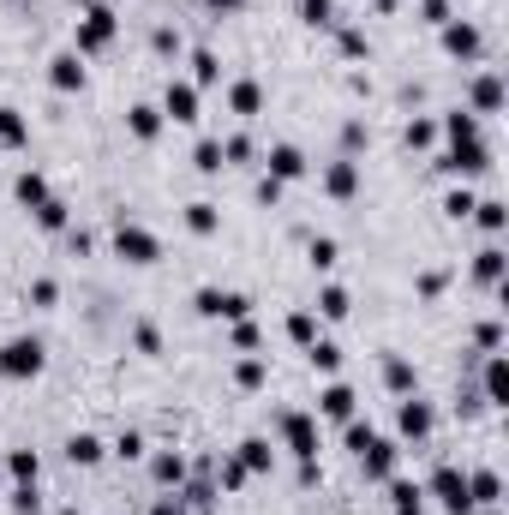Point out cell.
Returning <instances> with one entry per match:
<instances>
[{"instance_id": "c3c4849f", "label": "cell", "mask_w": 509, "mask_h": 515, "mask_svg": "<svg viewBox=\"0 0 509 515\" xmlns=\"http://www.w3.org/2000/svg\"><path fill=\"white\" fill-rule=\"evenodd\" d=\"M336 48H342V60H366V30H354V24H348V30L336 36Z\"/></svg>"}, {"instance_id": "7dc6e473", "label": "cell", "mask_w": 509, "mask_h": 515, "mask_svg": "<svg viewBox=\"0 0 509 515\" xmlns=\"http://www.w3.org/2000/svg\"><path fill=\"white\" fill-rule=\"evenodd\" d=\"M246 480H252V474H246V468H240V462H234V456H228V462H222V468H216V492H240V486H246Z\"/></svg>"}, {"instance_id": "4dcf8cb0", "label": "cell", "mask_w": 509, "mask_h": 515, "mask_svg": "<svg viewBox=\"0 0 509 515\" xmlns=\"http://www.w3.org/2000/svg\"><path fill=\"white\" fill-rule=\"evenodd\" d=\"M12 198H18L24 210H36V204L48 198V174H36V168H24V174L12 180Z\"/></svg>"}, {"instance_id": "e0dca14e", "label": "cell", "mask_w": 509, "mask_h": 515, "mask_svg": "<svg viewBox=\"0 0 509 515\" xmlns=\"http://www.w3.org/2000/svg\"><path fill=\"white\" fill-rule=\"evenodd\" d=\"M228 114L258 120V114H264V84H258V78H234V84H228Z\"/></svg>"}, {"instance_id": "f546056e", "label": "cell", "mask_w": 509, "mask_h": 515, "mask_svg": "<svg viewBox=\"0 0 509 515\" xmlns=\"http://www.w3.org/2000/svg\"><path fill=\"white\" fill-rule=\"evenodd\" d=\"M24 144H30V120L0 102V150H24Z\"/></svg>"}, {"instance_id": "5bb4252c", "label": "cell", "mask_w": 509, "mask_h": 515, "mask_svg": "<svg viewBox=\"0 0 509 515\" xmlns=\"http://www.w3.org/2000/svg\"><path fill=\"white\" fill-rule=\"evenodd\" d=\"M84 78H90V72H84V54H72V48H60V54L48 60V84H54L60 96H72V90H84Z\"/></svg>"}, {"instance_id": "ab89813d", "label": "cell", "mask_w": 509, "mask_h": 515, "mask_svg": "<svg viewBox=\"0 0 509 515\" xmlns=\"http://www.w3.org/2000/svg\"><path fill=\"white\" fill-rule=\"evenodd\" d=\"M402 144H408V150H432V144H438V120H408Z\"/></svg>"}, {"instance_id": "e7e4bbea", "label": "cell", "mask_w": 509, "mask_h": 515, "mask_svg": "<svg viewBox=\"0 0 509 515\" xmlns=\"http://www.w3.org/2000/svg\"><path fill=\"white\" fill-rule=\"evenodd\" d=\"M378 6H384V12H396V6H402V0H378Z\"/></svg>"}, {"instance_id": "484cf974", "label": "cell", "mask_w": 509, "mask_h": 515, "mask_svg": "<svg viewBox=\"0 0 509 515\" xmlns=\"http://www.w3.org/2000/svg\"><path fill=\"white\" fill-rule=\"evenodd\" d=\"M102 456H108V444H102L96 432H72V438H66V462H72V468H96Z\"/></svg>"}, {"instance_id": "8992f818", "label": "cell", "mask_w": 509, "mask_h": 515, "mask_svg": "<svg viewBox=\"0 0 509 515\" xmlns=\"http://www.w3.org/2000/svg\"><path fill=\"white\" fill-rule=\"evenodd\" d=\"M114 258H126V264L150 270V264L162 258V240H156L144 222H120V228H114Z\"/></svg>"}, {"instance_id": "680465c9", "label": "cell", "mask_w": 509, "mask_h": 515, "mask_svg": "<svg viewBox=\"0 0 509 515\" xmlns=\"http://www.w3.org/2000/svg\"><path fill=\"white\" fill-rule=\"evenodd\" d=\"M420 294L438 300V294H444V270H426V276H420Z\"/></svg>"}, {"instance_id": "003e7915", "label": "cell", "mask_w": 509, "mask_h": 515, "mask_svg": "<svg viewBox=\"0 0 509 515\" xmlns=\"http://www.w3.org/2000/svg\"><path fill=\"white\" fill-rule=\"evenodd\" d=\"M0 498H6V480H0Z\"/></svg>"}, {"instance_id": "f1b7e54d", "label": "cell", "mask_w": 509, "mask_h": 515, "mask_svg": "<svg viewBox=\"0 0 509 515\" xmlns=\"http://www.w3.org/2000/svg\"><path fill=\"white\" fill-rule=\"evenodd\" d=\"M348 312H354V300H348V288H342V282H324V288H318V318H330V324H342Z\"/></svg>"}, {"instance_id": "2e32d148", "label": "cell", "mask_w": 509, "mask_h": 515, "mask_svg": "<svg viewBox=\"0 0 509 515\" xmlns=\"http://www.w3.org/2000/svg\"><path fill=\"white\" fill-rule=\"evenodd\" d=\"M324 192H330L336 204L360 198V162H354V156H336V162L324 168Z\"/></svg>"}, {"instance_id": "4316f807", "label": "cell", "mask_w": 509, "mask_h": 515, "mask_svg": "<svg viewBox=\"0 0 509 515\" xmlns=\"http://www.w3.org/2000/svg\"><path fill=\"white\" fill-rule=\"evenodd\" d=\"M234 462H240L246 474H270V468H276V450H270V438H240Z\"/></svg>"}, {"instance_id": "44dd1931", "label": "cell", "mask_w": 509, "mask_h": 515, "mask_svg": "<svg viewBox=\"0 0 509 515\" xmlns=\"http://www.w3.org/2000/svg\"><path fill=\"white\" fill-rule=\"evenodd\" d=\"M468 498H474V510H498V504H504L498 468H474V474H468Z\"/></svg>"}, {"instance_id": "6f0895ef", "label": "cell", "mask_w": 509, "mask_h": 515, "mask_svg": "<svg viewBox=\"0 0 509 515\" xmlns=\"http://www.w3.org/2000/svg\"><path fill=\"white\" fill-rule=\"evenodd\" d=\"M360 144H366V120H348V126H342V150H348V156H354V150H360Z\"/></svg>"}, {"instance_id": "e575fe53", "label": "cell", "mask_w": 509, "mask_h": 515, "mask_svg": "<svg viewBox=\"0 0 509 515\" xmlns=\"http://www.w3.org/2000/svg\"><path fill=\"white\" fill-rule=\"evenodd\" d=\"M192 84H198V90H210V84H222V60H216L210 48H192Z\"/></svg>"}, {"instance_id": "cb8c5ba5", "label": "cell", "mask_w": 509, "mask_h": 515, "mask_svg": "<svg viewBox=\"0 0 509 515\" xmlns=\"http://www.w3.org/2000/svg\"><path fill=\"white\" fill-rule=\"evenodd\" d=\"M30 216H36V228H42V234H66V228H72V204H66V198H54V192H48Z\"/></svg>"}, {"instance_id": "816d5d0a", "label": "cell", "mask_w": 509, "mask_h": 515, "mask_svg": "<svg viewBox=\"0 0 509 515\" xmlns=\"http://www.w3.org/2000/svg\"><path fill=\"white\" fill-rule=\"evenodd\" d=\"M372 438H378V426H372V420H360V414H354V420H348V450H354V456H360V450H366V444H372Z\"/></svg>"}, {"instance_id": "d6986e66", "label": "cell", "mask_w": 509, "mask_h": 515, "mask_svg": "<svg viewBox=\"0 0 509 515\" xmlns=\"http://www.w3.org/2000/svg\"><path fill=\"white\" fill-rule=\"evenodd\" d=\"M186 474H192V468H186V456H180V450H156V456H150V480H156L162 492H180V486H186Z\"/></svg>"}, {"instance_id": "d590c367", "label": "cell", "mask_w": 509, "mask_h": 515, "mask_svg": "<svg viewBox=\"0 0 509 515\" xmlns=\"http://www.w3.org/2000/svg\"><path fill=\"white\" fill-rule=\"evenodd\" d=\"M282 330H288V342H294V348H312V342H318V312H288V324H282Z\"/></svg>"}, {"instance_id": "f6af8a7d", "label": "cell", "mask_w": 509, "mask_h": 515, "mask_svg": "<svg viewBox=\"0 0 509 515\" xmlns=\"http://www.w3.org/2000/svg\"><path fill=\"white\" fill-rule=\"evenodd\" d=\"M150 48H156L162 60H174V54H180L186 42H180V30H174V24H156V36H150Z\"/></svg>"}, {"instance_id": "1f68e13d", "label": "cell", "mask_w": 509, "mask_h": 515, "mask_svg": "<svg viewBox=\"0 0 509 515\" xmlns=\"http://www.w3.org/2000/svg\"><path fill=\"white\" fill-rule=\"evenodd\" d=\"M6 474H12V486H36L42 480V456L36 450H12L6 456Z\"/></svg>"}, {"instance_id": "9c48e42d", "label": "cell", "mask_w": 509, "mask_h": 515, "mask_svg": "<svg viewBox=\"0 0 509 515\" xmlns=\"http://www.w3.org/2000/svg\"><path fill=\"white\" fill-rule=\"evenodd\" d=\"M282 444H288L294 462H312V456H318V414L288 408V414H282Z\"/></svg>"}, {"instance_id": "94428289", "label": "cell", "mask_w": 509, "mask_h": 515, "mask_svg": "<svg viewBox=\"0 0 509 515\" xmlns=\"http://www.w3.org/2000/svg\"><path fill=\"white\" fill-rule=\"evenodd\" d=\"M276 198H282V186H276V180L264 174V180H258V204H276Z\"/></svg>"}, {"instance_id": "4fadbf2b", "label": "cell", "mask_w": 509, "mask_h": 515, "mask_svg": "<svg viewBox=\"0 0 509 515\" xmlns=\"http://www.w3.org/2000/svg\"><path fill=\"white\" fill-rule=\"evenodd\" d=\"M318 414H324V420H342V426H348V420L360 414V396H354V384L330 378V384L318 390Z\"/></svg>"}, {"instance_id": "7c38bea8", "label": "cell", "mask_w": 509, "mask_h": 515, "mask_svg": "<svg viewBox=\"0 0 509 515\" xmlns=\"http://www.w3.org/2000/svg\"><path fill=\"white\" fill-rule=\"evenodd\" d=\"M396 462H402V444H396V438H372V444L360 450V474H366L372 486H384V480L396 474Z\"/></svg>"}, {"instance_id": "8d00e7d4", "label": "cell", "mask_w": 509, "mask_h": 515, "mask_svg": "<svg viewBox=\"0 0 509 515\" xmlns=\"http://www.w3.org/2000/svg\"><path fill=\"white\" fill-rule=\"evenodd\" d=\"M264 378H270V366H264L258 354H246V360L234 366V390H246V396H252V390H264Z\"/></svg>"}, {"instance_id": "7402d4cb", "label": "cell", "mask_w": 509, "mask_h": 515, "mask_svg": "<svg viewBox=\"0 0 509 515\" xmlns=\"http://www.w3.org/2000/svg\"><path fill=\"white\" fill-rule=\"evenodd\" d=\"M186 234H198V240L222 234V204H210V198H192V204H186Z\"/></svg>"}, {"instance_id": "681fc988", "label": "cell", "mask_w": 509, "mask_h": 515, "mask_svg": "<svg viewBox=\"0 0 509 515\" xmlns=\"http://www.w3.org/2000/svg\"><path fill=\"white\" fill-rule=\"evenodd\" d=\"M54 300H60V282H54V276H36V282H30V306H42V312H48Z\"/></svg>"}, {"instance_id": "db71d44e", "label": "cell", "mask_w": 509, "mask_h": 515, "mask_svg": "<svg viewBox=\"0 0 509 515\" xmlns=\"http://www.w3.org/2000/svg\"><path fill=\"white\" fill-rule=\"evenodd\" d=\"M114 456H120V462H138V456H144V438H138V432H120V438H114Z\"/></svg>"}, {"instance_id": "277c9868", "label": "cell", "mask_w": 509, "mask_h": 515, "mask_svg": "<svg viewBox=\"0 0 509 515\" xmlns=\"http://www.w3.org/2000/svg\"><path fill=\"white\" fill-rule=\"evenodd\" d=\"M192 312L210 318V324H240V318H252V300L234 294V288H198L192 294Z\"/></svg>"}, {"instance_id": "b9f144b4", "label": "cell", "mask_w": 509, "mask_h": 515, "mask_svg": "<svg viewBox=\"0 0 509 515\" xmlns=\"http://www.w3.org/2000/svg\"><path fill=\"white\" fill-rule=\"evenodd\" d=\"M300 18H306L312 30H330V24H336V0H300Z\"/></svg>"}, {"instance_id": "ee69618b", "label": "cell", "mask_w": 509, "mask_h": 515, "mask_svg": "<svg viewBox=\"0 0 509 515\" xmlns=\"http://www.w3.org/2000/svg\"><path fill=\"white\" fill-rule=\"evenodd\" d=\"M474 348H480V354H498V348H504V324H498V318L474 324Z\"/></svg>"}, {"instance_id": "3957f363", "label": "cell", "mask_w": 509, "mask_h": 515, "mask_svg": "<svg viewBox=\"0 0 509 515\" xmlns=\"http://www.w3.org/2000/svg\"><path fill=\"white\" fill-rule=\"evenodd\" d=\"M426 498H438L444 515H474V498H468V474L456 468V462H444V468H432V480L420 486Z\"/></svg>"}, {"instance_id": "ba28073f", "label": "cell", "mask_w": 509, "mask_h": 515, "mask_svg": "<svg viewBox=\"0 0 509 515\" xmlns=\"http://www.w3.org/2000/svg\"><path fill=\"white\" fill-rule=\"evenodd\" d=\"M396 432H402V444H426V438L438 432V414H432V402H420V390L402 396V408H396Z\"/></svg>"}, {"instance_id": "03108f58", "label": "cell", "mask_w": 509, "mask_h": 515, "mask_svg": "<svg viewBox=\"0 0 509 515\" xmlns=\"http://www.w3.org/2000/svg\"><path fill=\"white\" fill-rule=\"evenodd\" d=\"M474 515H504V510H474Z\"/></svg>"}, {"instance_id": "9f6ffc18", "label": "cell", "mask_w": 509, "mask_h": 515, "mask_svg": "<svg viewBox=\"0 0 509 515\" xmlns=\"http://www.w3.org/2000/svg\"><path fill=\"white\" fill-rule=\"evenodd\" d=\"M420 18H426V24H450L456 12H450V0H420Z\"/></svg>"}, {"instance_id": "7a4b0ae2", "label": "cell", "mask_w": 509, "mask_h": 515, "mask_svg": "<svg viewBox=\"0 0 509 515\" xmlns=\"http://www.w3.org/2000/svg\"><path fill=\"white\" fill-rule=\"evenodd\" d=\"M42 366H48V348H42L36 336H12V342L0 348V378H12V384L42 378Z\"/></svg>"}, {"instance_id": "52a82bcc", "label": "cell", "mask_w": 509, "mask_h": 515, "mask_svg": "<svg viewBox=\"0 0 509 515\" xmlns=\"http://www.w3.org/2000/svg\"><path fill=\"white\" fill-rule=\"evenodd\" d=\"M438 168H444V174H456V180H474V174H486V168H492V144H486V138L450 144V150L438 156Z\"/></svg>"}, {"instance_id": "8fae6325", "label": "cell", "mask_w": 509, "mask_h": 515, "mask_svg": "<svg viewBox=\"0 0 509 515\" xmlns=\"http://www.w3.org/2000/svg\"><path fill=\"white\" fill-rule=\"evenodd\" d=\"M264 168H270V180H276V186H294V180H306V174H312V162H306V150H300V144H270Z\"/></svg>"}, {"instance_id": "be15d7a7", "label": "cell", "mask_w": 509, "mask_h": 515, "mask_svg": "<svg viewBox=\"0 0 509 515\" xmlns=\"http://www.w3.org/2000/svg\"><path fill=\"white\" fill-rule=\"evenodd\" d=\"M390 515H426L420 504H390Z\"/></svg>"}, {"instance_id": "f907efd6", "label": "cell", "mask_w": 509, "mask_h": 515, "mask_svg": "<svg viewBox=\"0 0 509 515\" xmlns=\"http://www.w3.org/2000/svg\"><path fill=\"white\" fill-rule=\"evenodd\" d=\"M132 348L138 354H162V330L156 324H132Z\"/></svg>"}, {"instance_id": "60d3db41", "label": "cell", "mask_w": 509, "mask_h": 515, "mask_svg": "<svg viewBox=\"0 0 509 515\" xmlns=\"http://www.w3.org/2000/svg\"><path fill=\"white\" fill-rule=\"evenodd\" d=\"M474 204H480V198H474L468 186H456V192H444V216H450V222H468V216H474Z\"/></svg>"}, {"instance_id": "5b68a950", "label": "cell", "mask_w": 509, "mask_h": 515, "mask_svg": "<svg viewBox=\"0 0 509 515\" xmlns=\"http://www.w3.org/2000/svg\"><path fill=\"white\" fill-rule=\"evenodd\" d=\"M156 108H162V120H174V126H198V120H204V114H198V108H204V90H198L192 78H168V90H162Z\"/></svg>"}, {"instance_id": "9a60e30c", "label": "cell", "mask_w": 509, "mask_h": 515, "mask_svg": "<svg viewBox=\"0 0 509 515\" xmlns=\"http://www.w3.org/2000/svg\"><path fill=\"white\" fill-rule=\"evenodd\" d=\"M468 114H504V78L498 72H480L474 84H468Z\"/></svg>"}, {"instance_id": "ffe728a7", "label": "cell", "mask_w": 509, "mask_h": 515, "mask_svg": "<svg viewBox=\"0 0 509 515\" xmlns=\"http://www.w3.org/2000/svg\"><path fill=\"white\" fill-rule=\"evenodd\" d=\"M480 396H486V408H504V402H509V360H504V354H486Z\"/></svg>"}, {"instance_id": "d4e9b609", "label": "cell", "mask_w": 509, "mask_h": 515, "mask_svg": "<svg viewBox=\"0 0 509 515\" xmlns=\"http://www.w3.org/2000/svg\"><path fill=\"white\" fill-rule=\"evenodd\" d=\"M384 390H390V396H414V390H420V372H414V360L390 354V360H384Z\"/></svg>"}, {"instance_id": "603a6c76", "label": "cell", "mask_w": 509, "mask_h": 515, "mask_svg": "<svg viewBox=\"0 0 509 515\" xmlns=\"http://www.w3.org/2000/svg\"><path fill=\"white\" fill-rule=\"evenodd\" d=\"M504 270H509L504 246H480V252H474V282H480V288H504Z\"/></svg>"}, {"instance_id": "836d02e7", "label": "cell", "mask_w": 509, "mask_h": 515, "mask_svg": "<svg viewBox=\"0 0 509 515\" xmlns=\"http://www.w3.org/2000/svg\"><path fill=\"white\" fill-rule=\"evenodd\" d=\"M468 222H480L486 234H504V228H509V210H504V198H480Z\"/></svg>"}, {"instance_id": "6da1fadb", "label": "cell", "mask_w": 509, "mask_h": 515, "mask_svg": "<svg viewBox=\"0 0 509 515\" xmlns=\"http://www.w3.org/2000/svg\"><path fill=\"white\" fill-rule=\"evenodd\" d=\"M114 36H120V12H114V6H102V0H90V6L78 12L72 54H102V48H114Z\"/></svg>"}, {"instance_id": "30bf717a", "label": "cell", "mask_w": 509, "mask_h": 515, "mask_svg": "<svg viewBox=\"0 0 509 515\" xmlns=\"http://www.w3.org/2000/svg\"><path fill=\"white\" fill-rule=\"evenodd\" d=\"M438 36H444L450 60H480V48H486V36H480L474 18H450V24H438Z\"/></svg>"}, {"instance_id": "bcb514c9", "label": "cell", "mask_w": 509, "mask_h": 515, "mask_svg": "<svg viewBox=\"0 0 509 515\" xmlns=\"http://www.w3.org/2000/svg\"><path fill=\"white\" fill-rule=\"evenodd\" d=\"M228 162H252V138H246V132H228V138H222V168H228Z\"/></svg>"}, {"instance_id": "6125c7cd", "label": "cell", "mask_w": 509, "mask_h": 515, "mask_svg": "<svg viewBox=\"0 0 509 515\" xmlns=\"http://www.w3.org/2000/svg\"><path fill=\"white\" fill-rule=\"evenodd\" d=\"M150 515H186V504H180V498H156V510Z\"/></svg>"}, {"instance_id": "7bdbcfd3", "label": "cell", "mask_w": 509, "mask_h": 515, "mask_svg": "<svg viewBox=\"0 0 509 515\" xmlns=\"http://www.w3.org/2000/svg\"><path fill=\"white\" fill-rule=\"evenodd\" d=\"M6 504H12V515H42V492L36 486H12Z\"/></svg>"}, {"instance_id": "91938a15", "label": "cell", "mask_w": 509, "mask_h": 515, "mask_svg": "<svg viewBox=\"0 0 509 515\" xmlns=\"http://www.w3.org/2000/svg\"><path fill=\"white\" fill-rule=\"evenodd\" d=\"M204 6H210V12H216V18H234V12H246V6H252V0H204Z\"/></svg>"}, {"instance_id": "11a10c76", "label": "cell", "mask_w": 509, "mask_h": 515, "mask_svg": "<svg viewBox=\"0 0 509 515\" xmlns=\"http://www.w3.org/2000/svg\"><path fill=\"white\" fill-rule=\"evenodd\" d=\"M456 414H462V420L486 414V396H480V390H462V396H456Z\"/></svg>"}, {"instance_id": "d6a6232c", "label": "cell", "mask_w": 509, "mask_h": 515, "mask_svg": "<svg viewBox=\"0 0 509 515\" xmlns=\"http://www.w3.org/2000/svg\"><path fill=\"white\" fill-rule=\"evenodd\" d=\"M306 360H312V372H324V378H336V372H342V348H336L330 336H318V342L306 348Z\"/></svg>"}, {"instance_id": "ac0fdd59", "label": "cell", "mask_w": 509, "mask_h": 515, "mask_svg": "<svg viewBox=\"0 0 509 515\" xmlns=\"http://www.w3.org/2000/svg\"><path fill=\"white\" fill-rule=\"evenodd\" d=\"M162 126H168V120H162V108H156V102H132V108H126V132H132L138 144H156V138H162Z\"/></svg>"}, {"instance_id": "f5cc1de1", "label": "cell", "mask_w": 509, "mask_h": 515, "mask_svg": "<svg viewBox=\"0 0 509 515\" xmlns=\"http://www.w3.org/2000/svg\"><path fill=\"white\" fill-rule=\"evenodd\" d=\"M228 330H234V348H240V354L258 348V324H252V318H240V324H228Z\"/></svg>"}, {"instance_id": "74e56055", "label": "cell", "mask_w": 509, "mask_h": 515, "mask_svg": "<svg viewBox=\"0 0 509 515\" xmlns=\"http://www.w3.org/2000/svg\"><path fill=\"white\" fill-rule=\"evenodd\" d=\"M192 168H198V174H222V138H198Z\"/></svg>"}, {"instance_id": "83f0119b", "label": "cell", "mask_w": 509, "mask_h": 515, "mask_svg": "<svg viewBox=\"0 0 509 515\" xmlns=\"http://www.w3.org/2000/svg\"><path fill=\"white\" fill-rule=\"evenodd\" d=\"M438 132H444L450 144H468V138H480V114H468V108H450V114L438 120Z\"/></svg>"}, {"instance_id": "f35d334b", "label": "cell", "mask_w": 509, "mask_h": 515, "mask_svg": "<svg viewBox=\"0 0 509 515\" xmlns=\"http://www.w3.org/2000/svg\"><path fill=\"white\" fill-rule=\"evenodd\" d=\"M306 258H312V270H336V264H342V246H336L330 234H318V240L306 246Z\"/></svg>"}]
</instances>
